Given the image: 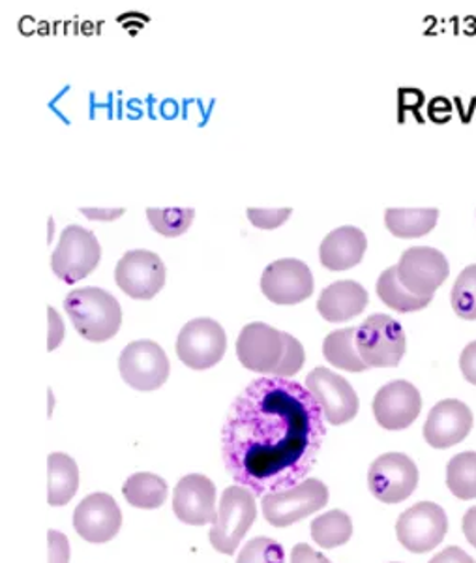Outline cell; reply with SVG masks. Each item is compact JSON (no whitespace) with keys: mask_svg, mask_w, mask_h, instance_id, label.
Returning <instances> with one entry per match:
<instances>
[{"mask_svg":"<svg viewBox=\"0 0 476 563\" xmlns=\"http://www.w3.org/2000/svg\"><path fill=\"white\" fill-rule=\"evenodd\" d=\"M324 435L323 410L305 385L255 379L229 408L223 464L236 485L254 496L284 493L316 466Z\"/></svg>","mask_w":476,"mask_h":563,"instance_id":"6da1fadb","label":"cell"},{"mask_svg":"<svg viewBox=\"0 0 476 563\" xmlns=\"http://www.w3.org/2000/svg\"><path fill=\"white\" fill-rule=\"evenodd\" d=\"M236 357L248 371L289 379L305 366V347L291 334L257 321L244 327L239 334Z\"/></svg>","mask_w":476,"mask_h":563,"instance_id":"7a4b0ae2","label":"cell"},{"mask_svg":"<svg viewBox=\"0 0 476 563\" xmlns=\"http://www.w3.org/2000/svg\"><path fill=\"white\" fill-rule=\"evenodd\" d=\"M64 310L77 333L90 342L111 340L121 329V305L102 288L74 289L64 299Z\"/></svg>","mask_w":476,"mask_h":563,"instance_id":"3957f363","label":"cell"},{"mask_svg":"<svg viewBox=\"0 0 476 563\" xmlns=\"http://www.w3.org/2000/svg\"><path fill=\"white\" fill-rule=\"evenodd\" d=\"M355 344L368 368H396L406 355V331L390 316H369L356 327Z\"/></svg>","mask_w":476,"mask_h":563,"instance_id":"277c9868","label":"cell"},{"mask_svg":"<svg viewBox=\"0 0 476 563\" xmlns=\"http://www.w3.org/2000/svg\"><path fill=\"white\" fill-rule=\"evenodd\" d=\"M255 496L248 488L235 485L223 490L218 509V519L210 530V544L222 554H235L246 531L257 517Z\"/></svg>","mask_w":476,"mask_h":563,"instance_id":"5b68a950","label":"cell"},{"mask_svg":"<svg viewBox=\"0 0 476 563\" xmlns=\"http://www.w3.org/2000/svg\"><path fill=\"white\" fill-rule=\"evenodd\" d=\"M329 504V488L319 479H306L297 487L263 496L261 507L268 525L287 528L321 511Z\"/></svg>","mask_w":476,"mask_h":563,"instance_id":"8992f818","label":"cell"},{"mask_svg":"<svg viewBox=\"0 0 476 563\" xmlns=\"http://www.w3.org/2000/svg\"><path fill=\"white\" fill-rule=\"evenodd\" d=\"M102 249L92 231L81 225H68L60 235L57 249L53 252L52 267L58 280L76 284L84 280L98 267Z\"/></svg>","mask_w":476,"mask_h":563,"instance_id":"52a82bcc","label":"cell"},{"mask_svg":"<svg viewBox=\"0 0 476 563\" xmlns=\"http://www.w3.org/2000/svg\"><path fill=\"white\" fill-rule=\"evenodd\" d=\"M228 334L218 321L197 318L182 327L177 339V355L188 368L207 371L222 361Z\"/></svg>","mask_w":476,"mask_h":563,"instance_id":"ba28073f","label":"cell"},{"mask_svg":"<svg viewBox=\"0 0 476 563\" xmlns=\"http://www.w3.org/2000/svg\"><path fill=\"white\" fill-rule=\"evenodd\" d=\"M449 520L443 507L433 501H420L417 506L401 512L396 522V536L407 551L414 554H424L443 543Z\"/></svg>","mask_w":476,"mask_h":563,"instance_id":"9c48e42d","label":"cell"},{"mask_svg":"<svg viewBox=\"0 0 476 563\" xmlns=\"http://www.w3.org/2000/svg\"><path fill=\"white\" fill-rule=\"evenodd\" d=\"M396 269L403 288L420 299H433L435 289L449 278L451 273L445 254L430 246H414L406 250Z\"/></svg>","mask_w":476,"mask_h":563,"instance_id":"30bf717a","label":"cell"},{"mask_svg":"<svg viewBox=\"0 0 476 563\" xmlns=\"http://www.w3.org/2000/svg\"><path fill=\"white\" fill-rule=\"evenodd\" d=\"M368 487L383 504H400L419 487V467L407 455L387 453L372 462Z\"/></svg>","mask_w":476,"mask_h":563,"instance_id":"8fae6325","label":"cell"},{"mask_svg":"<svg viewBox=\"0 0 476 563\" xmlns=\"http://www.w3.org/2000/svg\"><path fill=\"white\" fill-rule=\"evenodd\" d=\"M119 371L130 387L143 393L156 390L169 378V358L153 340H137L124 347Z\"/></svg>","mask_w":476,"mask_h":563,"instance_id":"7c38bea8","label":"cell"},{"mask_svg":"<svg viewBox=\"0 0 476 563\" xmlns=\"http://www.w3.org/2000/svg\"><path fill=\"white\" fill-rule=\"evenodd\" d=\"M306 389L310 390L323 410L324 421L329 424H345L353 421L361 402L355 389L347 379L337 376L336 372L319 366L306 378Z\"/></svg>","mask_w":476,"mask_h":563,"instance_id":"4fadbf2b","label":"cell"},{"mask_svg":"<svg viewBox=\"0 0 476 563\" xmlns=\"http://www.w3.org/2000/svg\"><path fill=\"white\" fill-rule=\"evenodd\" d=\"M117 286L132 299H153L166 284V265L148 250H132L114 269Z\"/></svg>","mask_w":476,"mask_h":563,"instance_id":"5bb4252c","label":"cell"},{"mask_svg":"<svg viewBox=\"0 0 476 563\" xmlns=\"http://www.w3.org/2000/svg\"><path fill=\"white\" fill-rule=\"evenodd\" d=\"M261 291L274 305H297L313 294V275L300 260H278L263 271Z\"/></svg>","mask_w":476,"mask_h":563,"instance_id":"9a60e30c","label":"cell"},{"mask_svg":"<svg viewBox=\"0 0 476 563\" xmlns=\"http://www.w3.org/2000/svg\"><path fill=\"white\" fill-rule=\"evenodd\" d=\"M173 511L185 525H214L217 512V487L204 475H186L178 481L173 496Z\"/></svg>","mask_w":476,"mask_h":563,"instance_id":"2e32d148","label":"cell"},{"mask_svg":"<svg viewBox=\"0 0 476 563\" xmlns=\"http://www.w3.org/2000/svg\"><path fill=\"white\" fill-rule=\"evenodd\" d=\"M122 512L109 494H90L74 511V528L92 544L108 543L119 533Z\"/></svg>","mask_w":476,"mask_h":563,"instance_id":"e0dca14e","label":"cell"},{"mask_svg":"<svg viewBox=\"0 0 476 563\" xmlns=\"http://www.w3.org/2000/svg\"><path fill=\"white\" fill-rule=\"evenodd\" d=\"M422 410L419 389L406 379H398L379 389L374 398L375 421L387 430L411 427Z\"/></svg>","mask_w":476,"mask_h":563,"instance_id":"ac0fdd59","label":"cell"},{"mask_svg":"<svg viewBox=\"0 0 476 563\" xmlns=\"http://www.w3.org/2000/svg\"><path fill=\"white\" fill-rule=\"evenodd\" d=\"M473 429V413L467 404L456 398L441 400L425 419L424 440L433 449L454 448L464 442Z\"/></svg>","mask_w":476,"mask_h":563,"instance_id":"d6986e66","label":"cell"},{"mask_svg":"<svg viewBox=\"0 0 476 563\" xmlns=\"http://www.w3.org/2000/svg\"><path fill=\"white\" fill-rule=\"evenodd\" d=\"M366 246H368V239L363 230L353 225H343L323 239L319 257L326 269L347 271L363 262Z\"/></svg>","mask_w":476,"mask_h":563,"instance_id":"ffe728a7","label":"cell"},{"mask_svg":"<svg viewBox=\"0 0 476 563\" xmlns=\"http://www.w3.org/2000/svg\"><path fill=\"white\" fill-rule=\"evenodd\" d=\"M366 305H368L366 289L358 282L342 280L334 282L332 286L323 289V294L319 297L318 310L324 320L342 323L363 314Z\"/></svg>","mask_w":476,"mask_h":563,"instance_id":"44dd1931","label":"cell"},{"mask_svg":"<svg viewBox=\"0 0 476 563\" xmlns=\"http://www.w3.org/2000/svg\"><path fill=\"white\" fill-rule=\"evenodd\" d=\"M47 501L49 506H66L79 488V470L71 456L53 453L47 459Z\"/></svg>","mask_w":476,"mask_h":563,"instance_id":"7402d4cb","label":"cell"},{"mask_svg":"<svg viewBox=\"0 0 476 563\" xmlns=\"http://www.w3.org/2000/svg\"><path fill=\"white\" fill-rule=\"evenodd\" d=\"M438 209H387L385 224L394 238H424L438 224Z\"/></svg>","mask_w":476,"mask_h":563,"instance_id":"603a6c76","label":"cell"},{"mask_svg":"<svg viewBox=\"0 0 476 563\" xmlns=\"http://www.w3.org/2000/svg\"><path fill=\"white\" fill-rule=\"evenodd\" d=\"M167 483L159 475L134 474L128 477L122 494L126 498L128 504L137 509H158L164 506L167 499Z\"/></svg>","mask_w":476,"mask_h":563,"instance_id":"cb8c5ba5","label":"cell"},{"mask_svg":"<svg viewBox=\"0 0 476 563\" xmlns=\"http://www.w3.org/2000/svg\"><path fill=\"white\" fill-rule=\"evenodd\" d=\"M355 327L340 329L329 334L323 342V355L332 366L347 372L368 371L363 358L358 355L355 344Z\"/></svg>","mask_w":476,"mask_h":563,"instance_id":"d4e9b609","label":"cell"},{"mask_svg":"<svg viewBox=\"0 0 476 563\" xmlns=\"http://www.w3.org/2000/svg\"><path fill=\"white\" fill-rule=\"evenodd\" d=\"M377 295L388 308H392L396 312H417L422 308L428 307L432 299H420L417 295L409 294L400 278H398V269L396 265L388 267L387 271H383L379 280H377Z\"/></svg>","mask_w":476,"mask_h":563,"instance_id":"484cf974","label":"cell"},{"mask_svg":"<svg viewBox=\"0 0 476 563\" xmlns=\"http://www.w3.org/2000/svg\"><path fill=\"white\" fill-rule=\"evenodd\" d=\"M311 539L321 547V549H336L350 541L353 536V522L347 512L334 509V511L319 515L310 526Z\"/></svg>","mask_w":476,"mask_h":563,"instance_id":"4316f807","label":"cell"},{"mask_svg":"<svg viewBox=\"0 0 476 563\" xmlns=\"http://www.w3.org/2000/svg\"><path fill=\"white\" fill-rule=\"evenodd\" d=\"M446 487L456 498H476V453L473 451L460 453L449 462Z\"/></svg>","mask_w":476,"mask_h":563,"instance_id":"83f0119b","label":"cell"},{"mask_svg":"<svg viewBox=\"0 0 476 563\" xmlns=\"http://www.w3.org/2000/svg\"><path fill=\"white\" fill-rule=\"evenodd\" d=\"M196 211L186 207H169V209H146V218L154 231L164 238H178L190 230Z\"/></svg>","mask_w":476,"mask_h":563,"instance_id":"f1b7e54d","label":"cell"},{"mask_svg":"<svg viewBox=\"0 0 476 563\" xmlns=\"http://www.w3.org/2000/svg\"><path fill=\"white\" fill-rule=\"evenodd\" d=\"M452 308L462 320H476V265L465 267L452 288Z\"/></svg>","mask_w":476,"mask_h":563,"instance_id":"f546056e","label":"cell"},{"mask_svg":"<svg viewBox=\"0 0 476 563\" xmlns=\"http://www.w3.org/2000/svg\"><path fill=\"white\" fill-rule=\"evenodd\" d=\"M286 552L278 541L268 538H255L244 544L236 563H284Z\"/></svg>","mask_w":476,"mask_h":563,"instance_id":"4dcf8cb0","label":"cell"},{"mask_svg":"<svg viewBox=\"0 0 476 563\" xmlns=\"http://www.w3.org/2000/svg\"><path fill=\"white\" fill-rule=\"evenodd\" d=\"M291 212V209H248V220L259 230H276L287 222Z\"/></svg>","mask_w":476,"mask_h":563,"instance_id":"1f68e13d","label":"cell"},{"mask_svg":"<svg viewBox=\"0 0 476 563\" xmlns=\"http://www.w3.org/2000/svg\"><path fill=\"white\" fill-rule=\"evenodd\" d=\"M47 543H49V560L47 563L70 562V543L68 538L57 530L47 531Z\"/></svg>","mask_w":476,"mask_h":563,"instance_id":"d6a6232c","label":"cell"},{"mask_svg":"<svg viewBox=\"0 0 476 563\" xmlns=\"http://www.w3.org/2000/svg\"><path fill=\"white\" fill-rule=\"evenodd\" d=\"M460 368L469 384L476 385V342H471L460 357Z\"/></svg>","mask_w":476,"mask_h":563,"instance_id":"836d02e7","label":"cell"},{"mask_svg":"<svg viewBox=\"0 0 476 563\" xmlns=\"http://www.w3.org/2000/svg\"><path fill=\"white\" fill-rule=\"evenodd\" d=\"M291 563H331V560L313 551L310 544L300 543L292 549Z\"/></svg>","mask_w":476,"mask_h":563,"instance_id":"e575fe53","label":"cell"},{"mask_svg":"<svg viewBox=\"0 0 476 563\" xmlns=\"http://www.w3.org/2000/svg\"><path fill=\"white\" fill-rule=\"evenodd\" d=\"M49 342H47V352H53L55 347L60 346L64 339V325L60 316L55 312V308H49Z\"/></svg>","mask_w":476,"mask_h":563,"instance_id":"d590c367","label":"cell"},{"mask_svg":"<svg viewBox=\"0 0 476 563\" xmlns=\"http://www.w3.org/2000/svg\"><path fill=\"white\" fill-rule=\"evenodd\" d=\"M430 563H476L467 552L462 551L460 547H449L443 552H439L438 556H433Z\"/></svg>","mask_w":476,"mask_h":563,"instance_id":"8d00e7d4","label":"cell"},{"mask_svg":"<svg viewBox=\"0 0 476 563\" xmlns=\"http://www.w3.org/2000/svg\"><path fill=\"white\" fill-rule=\"evenodd\" d=\"M465 539L476 549V507H471L464 515Z\"/></svg>","mask_w":476,"mask_h":563,"instance_id":"74e56055","label":"cell"}]
</instances>
